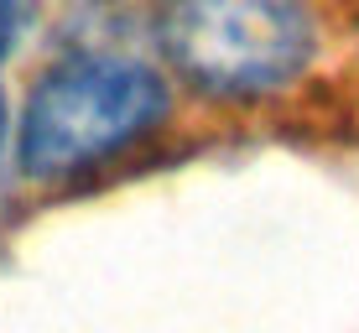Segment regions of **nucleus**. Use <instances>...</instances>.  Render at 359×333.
<instances>
[{
  "label": "nucleus",
  "instance_id": "obj_1",
  "mask_svg": "<svg viewBox=\"0 0 359 333\" xmlns=\"http://www.w3.org/2000/svg\"><path fill=\"white\" fill-rule=\"evenodd\" d=\"M167 79L126 53H68L32 83L16 156L32 177H73L126 156L167 120Z\"/></svg>",
  "mask_w": 359,
  "mask_h": 333
},
{
  "label": "nucleus",
  "instance_id": "obj_2",
  "mask_svg": "<svg viewBox=\"0 0 359 333\" xmlns=\"http://www.w3.org/2000/svg\"><path fill=\"white\" fill-rule=\"evenodd\" d=\"M162 53L208 100H266L313 68L318 21L307 0H167Z\"/></svg>",
  "mask_w": 359,
  "mask_h": 333
},
{
  "label": "nucleus",
  "instance_id": "obj_3",
  "mask_svg": "<svg viewBox=\"0 0 359 333\" xmlns=\"http://www.w3.org/2000/svg\"><path fill=\"white\" fill-rule=\"evenodd\" d=\"M21 21H27V0H0V63H6L11 47H16Z\"/></svg>",
  "mask_w": 359,
  "mask_h": 333
},
{
  "label": "nucleus",
  "instance_id": "obj_4",
  "mask_svg": "<svg viewBox=\"0 0 359 333\" xmlns=\"http://www.w3.org/2000/svg\"><path fill=\"white\" fill-rule=\"evenodd\" d=\"M0 146H6V94H0Z\"/></svg>",
  "mask_w": 359,
  "mask_h": 333
}]
</instances>
